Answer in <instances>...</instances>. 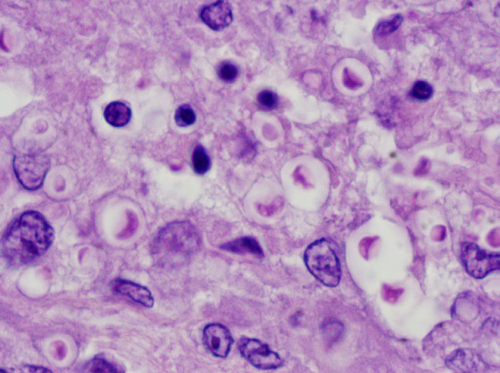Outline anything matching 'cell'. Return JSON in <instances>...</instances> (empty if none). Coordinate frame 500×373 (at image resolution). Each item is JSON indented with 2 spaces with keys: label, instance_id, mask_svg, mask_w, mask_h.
I'll return each instance as SVG.
<instances>
[{
  "label": "cell",
  "instance_id": "7c38bea8",
  "mask_svg": "<svg viewBox=\"0 0 500 373\" xmlns=\"http://www.w3.org/2000/svg\"><path fill=\"white\" fill-rule=\"evenodd\" d=\"M228 251L241 254L249 253L262 257L263 252L257 241L252 237H245L228 242L222 246Z\"/></svg>",
  "mask_w": 500,
  "mask_h": 373
},
{
  "label": "cell",
  "instance_id": "6da1fadb",
  "mask_svg": "<svg viewBox=\"0 0 500 373\" xmlns=\"http://www.w3.org/2000/svg\"><path fill=\"white\" fill-rule=\"evenodd\" d=\"M54 237L53 230L40 213L28 211L9 227L2 240L5 255L10 260L26 263L42 255Z\"/></svg>",
  "mask_w": 500,
  "mask_h": 373
},
{
  "label": "cell",
  "instance_id": "7a4b0ae2",
  "mask_svg": "<svg viewBox=\"0 0 500 373\" xmlns=\"http://www.w3.org/2000/svg\"><path fill=\"white\" fill-rule=\"evenodd\" d=\"M199 237L194 227L186 221L166 225L159 232L152 245L154 254L185 257L197 251Z\"/></svg>",
  "mask_w": 500,
  "mask_h": 373
},
{
  "label": "cell",
  "instance_id": "30bf717a",
  "mask_svg": "<svg viewBox=\"0 0 500 373\" xmlns=\"http://www.w3.org/2000/svg\"><path fill=\"white\" fill-rule=\"evenodd\" d=\"M112 288L115 292L127 296L145 307L151 308L154 305V298L146 287L131 281L117 279L113 282Z\"/></svg>",
  "mask_w": 500,
  "mask_h": 373
},
{
  "label": "cell",
  "instance_id": "8fae6325",
  "mask_svg": "<svg viewBox=\"0 0 500 373\" xmlns=\"http://www.w3.org/2000/svg\"><path fill=\"white\" fill-rule=\"evenodd\" d=\"M103 115L108 124L113 127H121L130 120L131 111L124 103L114 101L107 105Z\"/></svg>",
  "mask_w": 500,
  "mask_h": 373
},
{
  "label": "cell",
  "instance_id": "44dd1931",
  "mask_svg": "<svg viewBox=\"0 0 500 373\" xmlns=\"http://www.w3.org/2000/svg\"><path fill=\"white\" fill-rule=\"evenodd\" d=\"M499 230L498 229H496L493 230L489 235L488 241L490 243L491 245L496 246H498L499 244Z\"/></svg>",
  "mask_w": 500,
  "mask_h": 373
},
{
  "label": "cell",
  "instance_id": "ba28073f",
  "mask_svg": "<svg viewBox=\"0 0 500 373\" xmlns=\"http://www.w3.org/2000/svg\"><path fill=\"white\" fill-rule=\"evenodd\" d=\"M445 363L456 372H478L483 371L486 367L480 355L469 348L456 350L447 358Z\"/></svg>",
  "mask_w": 500,
  "mask_h": 373
},
{
  "label": "cell",
  "instance_id": "7402d4cb",
  "mask_svg": "<svg viewBox=\"0 0 500 373\" xmlns=\"http://www.w3.org/2000/svg\"><path fill=\"white\" fill-rule=\"evenodd\" d=\"M31 372H51V371L43 367L35 366L28 365L27 366Z\"/></svg>",
  "mask_w": 500,
  "mask_h": 373
},
{
  "label": "cell",
  "instance_id": "ffe728a7",
  "mask_svg": "<svg viewBox=\"0 0 500 373\" xmlns=\"http://www.w3.org/2000/svg\"><path fill=\"white\" fill-rule=\"evenodd\" d=\"M91 372L95 373L118 372V370L101 357L95 358L92 363Z\"/></svg>",
  "mask_w": 500,
  "mask_h": 373
},
{
  "label": "cell",
  "instance_id": "5b68a950",
  "mask_svg": "<svg viewBox=\"0 0 500 373\" xmlns=\"http://www.w3.org/2000/svg\"><path fill=\"white\" fill-rule=\"evenodd\" d=\"M238 347L242 356L259 369H275L283 364V360L278 353L257 339L242 336L238 342Z\"/></svg>",
  "mask_w": 500,
  "mask_h": 373
},
{
  "label": "cell",
  "instance_id": "5bb4252c",
  "mask_svg": "<svg viewBox=\"0 0 500 373\" xmlns=\"http://www.w3.org/2000/svg\"><path fill=\"white\" fill-rule=\"evenodd\" d=\"M192 164L194 171L198 174L205 173L210 168V158L201 145L197 146L194 150Z\"/></svg>",
  "mask_w": 500,
  "mask_h": 373
},
{
  "label": "cell",
  "instance_id": "3957f363",
  "mask_svg": "<svg viewBox=\"0 0 500 373\" xmlns=\"http://www.w3.org/2000/svg\"><path fill=\"white\" fill-rule=\"evenodd\" d=\"M304 260L310 273L326 286L338 285L341 277V266L329 242L321 239L313 242L305 251Z\"/></svg>",
  "mask_w": 500,
  "mask_h": 373
},
{
  "label": "cell",
  "instance_id": "52a82bcc",
  "mask_svg": "<svg viewBox=\"0 0 500 373\" xmlns=\"http://www.w3.org/2000/svg\"><path fill=\"white\" fill-rule=\"evenodd\" d=\"M202 340L206 349L214 356L225 358L234 343L228 329L220 323H210L203 331Z\"/></svg>",
  "mask_w": 500,
  "mask_h": 373
},
{
  "label": "cell",
  "instance_id": "277c9868",
  "mask_svg": "<svg viewBox=\"0 0 500 373\" xmlns=\"http://www.w3.org/2000/svg\"><path fill=\"white\" fill-rule=\"evenodd\" d=\"M13 169L20 184L28 190L43 184L50 166L49 157L41 151H28L15 155Z\"/></svg>",
  "mask_w": 500,
  "mask_h": 373
},
{
  "label": "cell",
  "instance_id": "d6986e66",
  "mask_svg": "<svg viewBox=\"0 0 500 373\" xmlns=\"http://www.w3.org/2000/svg\"><path fill=\"white\" fill-rule=\"evenodd\" d=\"M258 101L260 104L267 109H274L278 104V98L274 92L269 90L261 92L258 96Z\"/></svg>",
  "mask_w": 500,
  "mask_h": 373
},
{
  "label": "cell",
  "instance_id": "ac0fdd59",
  "mask_svg": "<svg viewBox=\"0 0 500 373\" xmlns=\"http://www.w3.org/2000/svg\"><path fill=\"white\" fill-rule=\"evenodd\" d=\"M217 71L220 78L228 82L233 81L238 75V69L236 66L227 62L221 64Z\"/></svg>",
  "mask_w": 500,
  "mask_h": 373
},
{
  "label": "cell",
  "instance_id": "4fadbf2b",
  "mask_svg": "<svg viewBox=\"0 0 500 373\" xmlns=\"http://www.w3.org/2000/svg\"><path fill=\"white\" fill-rule=\"evenodd\" d=\"M455 314L459 319L465 320H472L476 318L479 311L478 306L476 301L470 299L469 296H463L457 300L454 307Z\"/></svg>",
  "mask_w": 500,
  "mask_h": 373
},
{
  "label": "cell",
  "instance_id": "603a6c76",
  "mask_svg": "<svg viewBox=\"0 0 500 373\" xmlns=\"http://www.w3.org/2000/svg\"><path fill=\"white\" fill-rule=\"evenodd\" d=\"M434 233H435L434 234L435 239L439 238L438 240H440V238L442 239L443 237H444V234H445V230L443 229V227H437L435 228Z\"/></svg>",
  "mask_w": 500,
  "mask_h": 373
},
{
  "label": "cell",
  "instance_id": "e0dca14e",
  "mask_svg": "<svg viewBox=\"0 0 500 373\" xmlns=\"http://www.w3.org/2000/svg\"><path fill=\"white\" fill-rule=\"evenodd\" d=\"M432 92L433 89L430 85L423 81L417 82L412 90V96L419 100L429 99L431 96Z\"/></svg>",
  "mask_w": 500,
  "mask_h": 373
},
{
  "label": "cell",
  "instance_id": "9a60e30c",
  "mask_svg": "<svg viewBox=\"0 0 500 373\" xmlns=\"http://www.w3.org/2000/svg\"><path fill=\"white\" fill-rule=\"evenodd\" d=\"M175 120L180 127H187L193 124L196 120V116L192 108L187 105L180 106L177 110Z\"/></svg>",
  "mask_w": 500,
  "mask_h": 373
},
{
  "label": "cell",
  "instance_id": "2e32d148",
  "mask_svg": "<svg viewBox=\"0 0 500 373\" xmlns=\"http://www.w3.org/2000/svg\"><path fill=\"white\" fill-rule=\"evenodd\" d=\"M402 21V16L400 14H397L391 20L382 21L376 26L375 33L379 36L392 33L398 28Z\"/></svg>",
  "mask_w": 500,
  "mask_h": 373
},
{
  "label": "cell",
  "instance_id": "8992f818",
  "mask_svg": "<svg viewBox=\"0 0 500 373\" xmlns=\"http://www.w3.org/2000/svg\"><path fill=\"white\" fill-rule=\"evenodd\" d=\"M462 258L467 271L477 279L483 278L499 269V253H488L473 243L464 244Z\"/></svg>",
  "mask_w": 500,
  "mask_h": 373
},
{
  "label": "cell",
  "instance_id": "9c48e42d",
  "mask_svg": "<svg viewBox=\"0 0 500 373\" xmlns=\"http://www.w3.org/2000/svg\"><path fill=\"white\" fill-rule=\"evenodd\" d=\"M200 17L203 22L214 31H221L228 27L233 21L232 10L227 1H218L205 7Z\"/></svg>",
  "mask_w": 500,
  "mask_h": 373
}]
</instances>
